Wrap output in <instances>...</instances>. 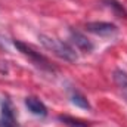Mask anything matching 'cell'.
I'll return each instance as SVG.
<instances>
[{"instance_id": "3957f363", "label": "cell", "mask_w": 127, "mask_h": 127, "mask_svg": "<svg viewBox=\"0 0 127 127\" xmlns=\"http://www.w3.org/2000/svg\"><path fill=\"white\" fill-rule=\"evenodd\" d=\"M86 30L95 35L100 37H109L118 32V28L115 24L111 22H103V21H96V22H87L86 24Z\"/></svg>"}, {"instance_id": "8992f818", "label": "cell", "mask_w": 127, "mask_h": 127, "mask_svg": "<svg viewBox=\"0 0 127 127\" xmlns=\"http://www.w3.org/2000/svg\"><path fill=\"white\" fill-rule=\"evenodd\" d=\"M24 102H25V106L28 108V111L31 114L37 115V117H46L47 115V108H46V105L38 97L28 96V97H25Z\"/></svg>"}, {"instance_id": "9c48e42d", "label": "cell", "mask_w": 127, "mask_h": 127, "mask_svg": "<svg viewBox=\"0 0 127 127\" xmlns=\"http://www.w3.org/2000/svg\"><path fill=\"white\" fill-rule=\"evenodd\" d=\"M103 3H106V6L112 9V12H114L115 16H118V18H127L126 9L123 7V4L118 0H103Z\"/></svg>"}, {"instance_id": "277c9868", "label": "cell", "mask_w": 127, "mask_h": 127, "mask_svg": "<svg viewBox=\"0 0 127 127\" xmlns=\"http://www.w3.org/2000/svg\"><path fill=\"white\" fill-rule=\"evenodd\" d=\"M0 127H18L13 105L7 97L1 99V114H0Z\"/></svg>"}, {"instance_id": "52a82bcc", "label": "cell", "mask_w": 127, "mask_h": 127, "mask_svg": "<svg viewBox=\"0 0 127 127\" xmlns=\"http://www.w3.org/2000/svg\"><path fill=\"white\" fill-rule=\"evenodd\" d=\"M112 78H114V83L117 84V87L127 97V72L123 69H115L112 74Z\"/></svg>"}, {"instance_id": "5b68a950", "label": "cell", "mask_w": 127, "mask_h": 127, "mask_svg": "<svg viewBox=\"0 0 127 127\" xmlns=\"http://www.w3.org/2000/svg\"><path fill=\"white\" fill-rule=\"evenodd\" d=\"M69 35H71V41L81 50V52H92L93 50V43L83 34V32L77 31V30H71L69 31Z\"/></svg>"}, {"instance_id": "6da1fadb", "label": "cell", "mask_w": 127, "mask_h": 127, "mask_svg": "<svg viewBox=\"0 0 127 127\" xmlns=\"http://www.w3.org/2000/svg\"><path fill=\"white\" fill-rule=\"evenodd\" d=\"M38 40H40V43L47 50H50L58 58H61L64 61H68V62H75L77 61V53H75L74 47L69 46L68 43H65L62 40H58L55 37L46 35V34H40L38 35Z\"/></svg>"}, {"instance_id": "30bf717a", "label": "cell", "mask_w": 127, "mask_h": 127, "mask_svg": "<svg viewBox=\"0 0 127 127\" xmlns=\"http://www.w3.org/2000/svg\"><path fill=\"white\" fill-rule=\"evenodd\" d=\"M59 121H62L65 126L68 127H89L90 124L86 123V121H81L78 118H74V117H69V115H59L58 117Z\"/></svg>"}, {"instance_id": "ba28073f", "label": "cell", "mask_w": 127, "mask_h": 127, "mask_svg": "<svg viewBox=\"0 0 127 127\" xmlns=\"http://www.w3.org/2000/svg\"><path fill=\"white\" fill-rule=\"evenodd\" d=\"M71 102H72L75 106H78V108L90 109V103H89L87 97L83 95V93H80L78 90H72V93H71Z\"/></svg>"}, {"instance_id": "7a4b0ae2", "label": "cell", "mask_w": 127, "mask_h": 127, "mask_svg": "<svg viewBox=\"0 0 127 127\" xmlns=\"http://www.w3.org/2000/svg\"><path fill=\"white\" fill-rule=\"evenodd\" d=\"M12 43H13V46H15L24 56H27L37 68H40V69H43V71L55 72V66L50 64V61H49L46 56L40 55V53L35 52L32 47H30L28 44H25V43H22V41H19V40H13Z\"/></svg>"}]
</instances>
